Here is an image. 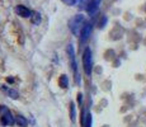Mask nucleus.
<instances>
[{"label":"nucleus","instance_id":"obj_6","mask_svg":"<svg viewBox=\"0 0 146 127\" xmlns=\"http://www.w3.org/2000/svg\"><path fill=\"white\" fill-rule=\"evenodd\" d=\"M15 12H17V14H18L19 17H22V18H32V15H33L32 10L28 9L27 7H24V5H22V4L17 5Z\"/></svg>","mask_w":146,"mask_h":127},{"label":"nucleus","instance_id":"obj_9","mask_svg":"<svg viewBox=\"0 0 146 127\" xmlns=\"http://www.w3.org/2000/svg\"><path fill=\"white\" fill-rule=\"evenodd\" d=\"M58 84H60L61 88H67L69 86V79L66 75H61V78L58 79Z\"/></svg>","mask_w":146,"mask_h":127},{"label":"nucleus","instance_id":"obj_3","mask_svg":"<svg viewBox=\"0 0 146 127\" xmlns=\"http://www.w3.org/2000/svg\"><path fill=\"white\" fill-rule=\"evenodd\" d=\"M0 121L4 126H13L15 123V117H13L8 107L5 106H0Z\"/></svg>","mask_w":146,"mask_h":127},{"label":"nucleus","instance_id":"obj_4","mask_svg":"<svg viewBox=\"0 0 146 127\" xmlns=\"http://www.w3.org/2000/svg\"><path fill=\"white\" fill-rule=\"evenodd\" d=\"M67 55H69V60H70V65H71V69L74 71L75 75V83H79V75H78V66H76V60H75V51H74V46L71 43L67 45Z\"/></svg>","mask_w":146,"mask_h":127},{"label":"nucleus","instance_id":"obj_5","mask_svg":"<svg viewBox=\"0 0 146 127\" xmlns=\"http://www.w3.org/2000/svg\"><path fill=\"white\" fill-rule=\"evenodd\" d=\"M92 31H93V24L92 23H85L83 25V28H81L80 31V35H79V41L81 45H84L86 41L89 39V37H90L92 35Z\"/></svg>","mask_w":146,"mask_h":127},{"label":"nucleus","instance_id":"obj_2","mask_svg":"<svg viewBox=\"0 0 146 127\" xmlns=\"http://www.w3.org/2000/svg\"><path fill=\"white\" fill-rule=\"evenodd\" d=\"M83 67L88 76L92 75V67H93V59H92V50L86 47L83 52Z\"/></svg>","mask_w":146,"mask_h":127},{"label":"nucleus","instance_id":"obj_11","mask_svg":"<svg viewBox=\"0 0 146 127\" xmlns=\"http://www.w3.org/2000/svg\"><path fill=\"white\" fill-rule=\"evenodd\" d=\"M70 117H71L72 122H75V104L74 103L70 104Z\"/></svg>","mask_w":146,"mask_h":127},{"label":"nucleus","instance_id":"obj_14","mask_svg":"<svg viewBox=\"0 0 146 127\" xmlns=\"http://www.w3.org/2000/svg\"><path fill=\"white\" fill-rule=\"evenodd\" d=\"M106 22H107V18H106V17H104V18H103V21H102V22H100V27H104Z\"/></svg>","mask_w":146,"mask_h":127},{"label":"nucleus","instance_id":"obj_12","mask_svg":"<svg viewBox=\"0 0 146 127\" xmlns=\"http://www.w3.org/2000/svg\"><path fill=\"white\" fill-rule=\"evenodd\" d=\"M7 92L9 93L10 95H12V98H14V99H17V98L19 97V94H18V93H17V92H14V90H10V89H8Z\"/></svg>","mask_w":146,"mask_h":127},{"label":"nucleus","instance_id":"obj_1","mask_svg":"<svg viewBox=\"0 0 146 127\" xmlns=\"http://www.w3.org/2000/svg\"><path fill=\"white\" fill-rule=\"evenodd\" d=\"M84 24H85V18H84V15L83 14H76V15H74L69 21V29L71 31L74 36H79Z\"/></svg>","mask_w":146,"mask_h":127},{"label":"nucleus","instance_id":"obj_7","mask_svg":"<svg viewBox=\"0 0 146 127\" xmlns=\"http://www.w3.org/2000/svg\"><path fill=\"white\" fill-rule=\"evenodd\" d=\"M100 3H102V0H89L88 7H86V12L90 14V15H93V14L98 10Z\"/></svg>","mask_w":146,"mask_h":127},{"label":"nucleus","instance_id":"obj_10","mask_svg":"<svg viewBox=\"0 0 146 127\" xmlns=\"http://www.w3.org/2000/svg\"><path fill=\"white\" fill-rule=\"evenodd\" d=\"M40 22H41V17H40V14H38V13L33 14V15H32V23L37 25V24H40Z\"/></svg>","mask_w":146,"mask_h":127},{"label":"nucleus","instance_id":"obj_8","mask_svg":"<svg viewBox=\"0 0 146 127\" xmlns=\"http://www.w3.org/2000/svg\"><path fill=\"white\" fill-rule=\"evenodd\" d=\"M15 123L18 125V127H27L28 126L27 118L23 117V116H21V114L15 116Z\"/></svg>","mask_w":146,"mask_h":127},{"label":"nucleus","instance_id":"obj_13","mask_svg":"<svg viewBox=\"0 0 146 127\" xmlns=\"http://www.w3.org/2000/svg\"><path fill=\"white\" fill-rule=\"evenodd\" d=\"M65 4H67V5H74V4H76L79 0H62Z\"/></svg>","mask_w":146,"mask_h":127}]
</instances>
